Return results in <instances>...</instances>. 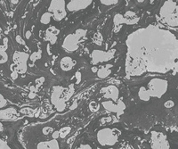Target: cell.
<instances>
[{"label":"cell","instance_id":"cell-1","mask_svg":"<svg viewBox=\"0 0 178 149\" xmlns=\"http://www.w3.org/2000/svg\"><path fill=\"white\" fill-rule=\"evenodd\" d=\"M140 31L148 45L141 46L139 58L133 59L137 63L134 69L139 68L137 74H141L143 69L160 74L173 72L178 63L177 37L170 31L152 25Z\"/></svg>","mask_w":178,"mask_h":149},{"label":"cell","instance_id":"cell-2","mask_svg":"<svg viewBox=\"0 0 178 149\" xmlns=\"http://www.w3.org/2000/svg\"><path fill=\"white\" fill-rule=\"evenodd\" d=\"M168 82L162 79H153L148 83L146 88H142L139 91V97L143 101H149L152 97L160 98L168 91Z\"/></svg>","mask_w":178,"mask_h":149},{"label":"cell","instance_id":"cell-3","mask_svg":"<svg viewBox=\"0 0 178 149\" xmlns=\"http://www.w3.org/2000/svg\"><path fill=\"white\" fill-rule=\"evenodd\" d=\"M160 15L165 24L170 27L178 26V5L174 0H167L162 5Z\"/></svg>","mask_w":178,"mask_h":149},{"label":"cell","instance_id":"cell-4","mask_svg":"<svg viewBox=\"0 0 178 149\" xmlns=\"http://www.w3.org/2000/svg\"><path fill=\"white\" fill-rule=\"evenodd\" d=\"M49 13L55 21H61L67 14L65 0H52L49 6Z\"/></svg>","mask_w":178,"mask_h":149},{"label":"cell","instance_id":"cell-5","mask_svg":"<svg viewBox=\"0 0 178 149\" xmlns=\"http://www.w3.org/2000/svg\"><path fill=\"white\" fill-rule=\"evenodd\" d=\"M97 140L102 146H113L118 141V134L111 129H103L97 133Z\"/></svg>","mask_w":178,"mask_h":149},{"label":"cell","instance_id":"cell-6","mask_svg":"<svg viewBox=\"0 0 178 149\" xmlns=\"http://www.w3.org/2000/svg\"><path fill=\"white\" fill-rule=\"evenodd\" d=\"M152 147L153 148H169V143L167 137L160 132H152Z\"/></svg>","mask_w":178,"mask_h":149},{"label":"cell","instance_id":"cell-7","mask_svg":"<svg viewBox=\"0 0 178 149\" xmlns=\"http://www.w3.org/2000/svg\"><path fill=\"white\" fill-rule=\"evenodd\" d=\"M79 36L77 34H70L63 41V48L67 51H75L78 47Z\"/></svg>","mask_w":178,"mask_h":149},{"label":"cell","instance_id":"cell-8","mask_svg":"<svg viewBox=\"0 0 178 149\" xmlns=\"http://www.w3.org/2000/svg\"><path fill=\"white\" fill-rule=\"evenodd\" d=\"M93 0H70L66 5V8L69 11H79L90 6Z\"/></svg>","mask_w":178,"mask_h":149},{"label":"cell","instance_id":"cell-9","mask_svg":"<svg viewBox=\"0 0 178 149\" xmlns=\"http://www.w3.org/2000/svg\"><path fill=\"white\" fill-rule=\"evenodd\" d=\"M102 92H104V97L106 98H111L112 100H115L119 97V89L116 87L110 86L107 87L104 89H102Z\"/></svg>","mask_w":178,"mask_h":149},{"label":"cell","instance_id":"cell-10","mask_svg":"<svg viewBox=\"0 0 178 149\" xmlns=\"http://www.w3.org/2000/svg\"><path fill=\"white\" fill-rule=\"evenodd\" d=\"M74 62L70 57H64L61 61V68L63 71H69L73 68Z\"/></svg>","mask_w":178,"mask_h":149},{"label":"cell","instance_id":"cell-11","mask_svg":"<svg viewBox=\"0 0 178 149\" xmlns=\"http://www.w3.org/2000/svg\"><path fill=\"white\" fill-rule=\"evenodd\" d=\"M16 112L14 109H7L5 111H1L0 112V117L4 118V119H11L15 117Z\"/></svg>","mask_w":178,"mask_h":149},{"label":"cell","instance_id":"cell-12","mask_svg":"<svg viewBox=\"0 0 178 149\" xmlns=\"http://www.w3.org/2000/svg\"><path fill=\"white\" fill-rule=\"evenodd\" d=\"M101 2L105 6H112V5L117 4L118 0H101Z\"/></svg>","mask_w":178,"mask_h":149},{"label":"cell","instance_id":"cell-13","mask_svg":"<svg viewBox=\"0 0 178 149\" xmlns=\"http://www.w3.org/2000/svg\"><path fill=\"white\" fill-rule=\"evenodd\" d=\"M6 104V99L0 95V107H3Z\"/></svg>","mask_w":178,"mask_h":149},{"label":"cell","instance_id":"cell-14","mask_svg":"<svg viewBox=\"0 0 178 149\" xmlns=\"http://www.w3.org/2000/svg\"><path fill=\"white\" fill-rule=\"evenodd\" d=\"M174 105H175V104H174V102H172V101H168V102L165 106H166L168 108H170V107H172V106H174Z\"/></svg>","mask_w":178,"mask_h":149},{"label":"cell","instance_id":"cell-15","mask_svg":"<svg viewBox=\"0 0 178 149\" xmlns=\"http://www.w3.org/2000/svg\"><path fill=\"white\" fill-rule=\"evenodd\" d=\"M138 1H140V2H143L144 0H138Z\"/></svg>","mask_w":178,"mask_h":149}]
</instances>
